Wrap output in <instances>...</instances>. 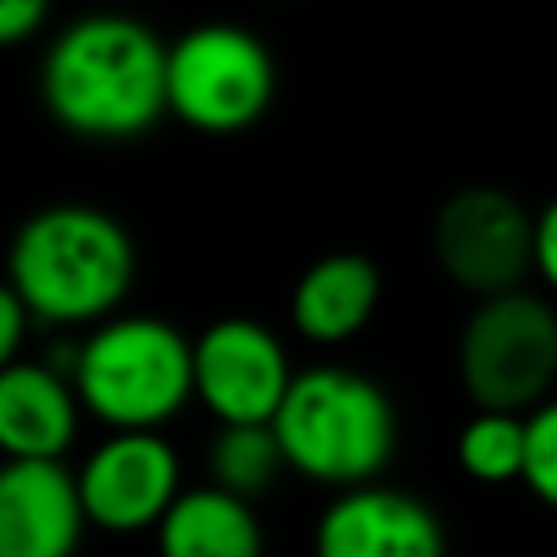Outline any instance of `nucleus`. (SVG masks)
<instances>
[{
  "label": "nucleus",
  "instance_id": "2eb2a0df",
  "mask_svg": "<svg viewBox=\"0 0 557 557\" xmlns=\"http://www.w3.org/2000/svg\"><path fill=\"white\" fill-rule=\"evenodd\" d=\"M457 461L470 479L479 483H509L522 479V461H527V422L513 413H492L479 409V418H470L457 435Z\"/></svg>",
  "mask_w": 557,
  "mask_h": 557
},
{
  "label": "nucleus",
  "instance_id": "6e6552de",
  "mask_svg": "<svg viewBox=\"0 0 557 557\" xmlns=\"http://www.w3.org/2000/svg\"><path fill=\"white\" fill-rule=\"evenodd\" d=\"M196 396L222 426H265L292 392L283 344L252 318H222L196 344Z\"/></svg>",
  "mask_w": 557,
  "mask_h": 557
},
{
  "label": "nucleus",
  "instance_id": "0eeeda50",
  "mask_svg": "<svg viewBox=\"0 0 557 557\" xmlns=\"http://www.w3.org/2000/svg\"><path fill=\"white\" fill-rule=\"evenodd\" d=\"M435 257L457 287L483 300L518 292L522 274L535 270V218L496 187H466L435 218Z\"/></svg>",
  "mask_w": 557,
  "mask_h": 557
},
{
  "label": "nucleus",
  "instance_id": "dca6fc26",
  "mask_svg": "<svg viewBox=\"0 0 557 557\" xmlns=\"http://www.w3.org/2000/svg\"><path fill=\"white\" fill-rule=\"evenodd\" d=\"M278 466H287L283 444L274 435V426H222V435L213 440V483L235 492V496H261Z\"/></svg>",
  "mask_w": 557,
  "mask_h": 557
},
{
  "label": "nucleus",
  "instance_id": "7ed1b4c3",
  "mask_svg": "<svg viewBox=\"0 0 557 557\" xmlns=\"http://www.w3.org/2000/svg\"><path fill=\"white\" fill-rule=\"evenodd\" d=\"M270 426L296 474L348 487L374 479L396 444V418L383 387L339 366L300 370Z\"/></svg>",
  "mask_w": 557,
  "mask_h": 557
},
{
  "label": "nucleus",
  "instance_id": "f3484780",
  "mask_svg": "<svg viewBox=\"0 0 557 557\" xmlns=\"http://www.w3.org/2000/svg\"><path fill=\"white\" fill-rule=\"evenodd\" d=\"M522 483L557 509V400L540 405L527 418V461H522Z\"/></svg>",
  "mask_w": 557,
  "mask_h": 557
},
{
  "label": "nucleus",
  "instance_id": "f03ea898",
  "mask_svg": "<svg viewBox=\"0 0 557 557\" xmlns=\"http://www.w3.org/2000/svg\"><path fill=\"white\" fill-rule=\"evenodd\" d=\"M135 278L131 235L91 205H52L22 222L9 248V287L35 322H96L122 305Z\"/></svg>",
  "mask_w": 557,
  "mask_h": 557
},
{
  "label": "nucleus",
  "instance_id": "1a4fd4ad",
  "mask_svg": "<svg viewBox=\"0 0 557 557\" xmlns=\"http://www.w3.org/2000/svg\"><path fill=\"white\" fill-rule=\"evenodd\" d=\"M87 522L113 535L161 527L178 492V457L157 431H113L78 470Z\"/></svg>",
  "mask_w": 557,
  "mask_h": 557
},
{
  "label": "nucleus",
  "instance_id": "a211bd4d",
  "mask_svg": "<svg viewBox=\"0 0 557 557\" xmlns=\"http://www.w3.org/2000/svg\"><path fill=\"white\" fill-rule=\"evenodd\" d=\"M44 13H48V0H0V39L22 44L26 35L39 30Z\"/></svg>",
  "mask_w": 557,
  "mask_h": 557
},
{
  "label": "nucleus",
  "instance_id": "aec40b11",
  "mask_svg": "<svg viewBox=\"0 0 557 557\" xmlns=\"http://www.w3.org/2000/svg\"><path fill=\"white\" fill-rule=\"evenodd\" d=\"M535 270L557 292V200H548L535 218Z\"/></svg>",
  "mask_w": 557,
  "mask_h": 557
},
{
  "label": "nucleus",
  "instance_id": "ddd939ff",
  "mask_svg": "<svg viewBox=\"0 0 557 557\" xmlns=\"http://www.w3.org/2000/svg\"><path fill=\"white\" fill-rule=\"evenodd\" d=\"M383 278L379 265L361 252H331L322 261H313L296 287H292V322L305 339L313 344H339L352 339L374 305H379Z\"/></svg>",
  "mask_w": 557,
  "mask_h": 557
},
{
  "label": "nucleus",
  "instance_id": "20e7f679",
  "mask_svg": "<svg viewBox=\"0 0 557 557\" xmlns=\"http://www.w3.org/2000/svg\"><path fill=\"white\" fill-rule=\"evenodd\" d=\"M74 392L113 431H161L196 396L191 344L161 318H113L78 348Z\"/></svg>",
  "mask_w": 557,
  "mask_h": 557
},
{
  "label": "nucleus",
  "instance_id": "f8f14e48",
  "mask_svg": "<svg viewBox=\"0 0 557 557\" xmlns=\"http://www.w3.org/2000/svg\"><path fill=\"white\" fill-rule=\"evenodd\" d=\"M78 392L35 361L0 370V448L9 461H61L78 431Z\"/></svg>",
  "mask_w": 557,
  "mask_h": 557
},
{
  "label": "nucleus",
  "instance_id": "9d476101",
  "mask_svg": "<svg viewBox=\"0 0 557 557\" xmlns=\"http://www.w3.org/2000/svg\"><path fill=\"white\" fill-rule=\"evenodd\" d=\"M313 557H444V527L418 496L348 487L318 518Z\"/></svg>",
  "mask_w": 557,
  "mask_h": 557
},
{
  "label": "nucleus",
  "instance_id": "f257e3e1",
  "mask_svg": "<svg viewBox=\"0 0 557 557\" xmlns=\"http://www.w3.org/2000/svg\"><path fill=\"white\" fill-rule=\"evenodd\" d=\"M170 48L126 13H87L70 22L39 70L48 113L83 139L144 135L165 109Z\"/></svg>",
  "mask_w": 557,
  "mask_h": 557
},
{
  "label": "nucleus",
  "instance_id": "4468645a",
  "mask_svg": "<svg viewBox=\"0 0 557 557\" xmlns=\"http://www.w3.org/2000/svg\"><path fill=\"white\" fill-rule=\"evenodd\" d=\"M157 557H261L252 505L218 483L183 492L157 527Z\"/></svg>",
  "mask_w": 557,
  "mask_h": 557
},
{
  "label": "nucleus",
  "instance_id": "9b49d317",
  "mask_svg": "<svg viewBox=\"0 0 557 557\" xmlns=\"http://www.w3.org/2000/svg\"><path fill=\"white\" fill-rule=\"evenodd\" d=\"M87 527L78 474L61 461H9L0 470V557H74Z\"/></svg>",
  "mask_w": 557,
  "mask_h": 557
},
{
  "label": "nucleus",
  "instance_id": "6ab92c4d",
  "mask_svg": "<svg viewBox=\"0 0 557 557\" xmlns=\"http://www.w3.org/2000/svg\"><path fill=\"white\" fill-rule=\"evenodd\" d=\"M26 318H35V313L26 309V300H22L13 287H4V292H0V361H4V366H9V361L17 357V348H22Z\"/></svg>",
  "mask_w": 557,
  "mask_h": 557
},
{
  "label": "nucleus",
  "instance_id": "39448f33",
  "mask_svg": "<svg viewBox=\"0 0 557 557\" xmlns=\"http://www.w3.org/2000/svg\"><path fill=\"white\" fill-rule=\"evenodd\" d=\"M165 91L170 113L191 131L235 135L270 109L274 61L252 30L205 22L170 44Z\"/></svg>",
  "mask_w": 557,
  "mask_h": 557
},
{
  "label": "nucleus",
  "instance_id": "423d86ee",
  "mask_svg": "<svg viewBox=\"0 0 557 557\" xmlns=\"http://www.w3.org/2000/svg\"><path fill=\"white\" fill-rule=\"evenodd\" d=\"M461 383L479 409H531L557 379V313L540 296H487L461 331Z\"/></svg>",
  "mask_w": 557,
  "mask_h": 557
}]
</instances>
